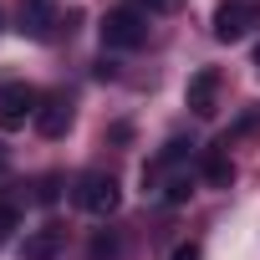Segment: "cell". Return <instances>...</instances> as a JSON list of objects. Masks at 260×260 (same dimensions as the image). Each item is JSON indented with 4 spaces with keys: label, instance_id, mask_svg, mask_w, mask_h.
<instances>
[{
    "label": "cell",
    "instance_id": "8",
    "mask_svg": "<svg viewBox=\"0 0 260 260\" xmlns=\"http://www.w3.org/2000/svg\"><path fill=\"white\" fill-rule=\"evenodd\" d=\"M36 133L41 138H61L67 127H72V102L67 97H41V107H36Z\"/></svg>",
    "mask_w": 260,
    "mask_h": 260
},
{
    "label": "cell",
    "instance_id": "5",
    "mask_svg": "<svg viewBox=\"0 0 260 260\" xmlns=\"http://www.w3.org/2000/svg\"><path fill=\"white\" fill-rule=\"evenodd\" d=\"M184 102H189L194 117H214V112H219V72H214V67H199V72L189 77Z\"/></svg>",
    "mask_w": 260,
    "mask_h": 260
},
{
    "label": "cell",
    "instance_id": "1",
    "mask_svg": "<svg viewBox=\"0 0 260 260\" xmlns=\"http://www.w3.org/2000/svg\"><path fill=\"white\" fill-rule=\"evenodd\" d=\"M97 31H102V46L107 51H133V46L148 41V16L138 6H122V11H107Z\"/></svg>",
    "mask_w": 260,
    "mask_h": 260
},
{
    "label": "cell",
    "instance_id": "4",
    "mask_svg": "<svg viewBox=\"0 0 260 260\" xmlns=\"http://www.w3.org/2000/svg\"><path fill=\"white\" fill-rule=\"evenodd\" d=\"M36 107H41V92L26 87V82H11L0 92V127H6V133L26 127V117H36Z\"/></svg>",
    "mask_w": 260,
    "mask_h": 260
},
{
    "label": "cell",
    "instance_id": "15",
    "mask_svg": "<svg viewBox=\"0 0 260 260\" xmlns=\"http://www.w3.org/2000/svg\"><path fill=\"white\" fill-rule=\"evenodd\" d=\"M169 260H199V245H179V250H174Z\"/></svg>",
    "mask_w": 260,
    "mask_h": 260
},
{
    "label": "cell",
    "instance_id": "11",
    "mask_svg": "<svg viewBox=\"0 0 260 260\" xmlns=\"http://www.w3.org/2000/svg\"><path fill=\"white\" fill-rule=\"evenodd\" d=\"M117 255H122L117 230H97V235H92V245H87V260H117Z\"/></svg>",
    "mask_w": 260,
    "mask_h": 260
},
{
    "label": "cell",
    "instance_id": "10",
    "mask_svg": "<svg viewBox=\"0 0 260 260\" xmlns=\"http://www.w3.org/2000/svg\"><path fill=\"white\" fill-rule=\"evenodd\" d=\"M158 164H164V158H158ZM164 169H174V164H164ZM189 194H194V174H189V169H174L169 184H164V199H169V204H184Z\"/></svg>",
    "mask_w": 260,
    "mask_h": 260
},
{
    "label": "cell",
    "instance_id": "3",
    "mask_svg": "<svg viewBox=\"0 0 260 260\" xmlns=\"http://www.w3.org/2000/svg\"><path fill=\"white\" fill-rule=\"evenodd\" d=\"M260 26V0H224L214 11V36L219 41H245Z\"/></svg>",
    "mask_w": 260,
    "mask_h": 260
},
{
    "label": "cell",
    "instance_id": "14",
    "mask_svg": "<svg viewBox=\"0 0 260 260\" xmlns=\"http://www.w3.org/2000/svg\"><path fill=\"white\" fill-rule=\"evenodd\" d=\"M138 6H143V11H153V16H174L184 0H138Z\"/></svg>",
    "mask_w": 260,
    "mask_h": 260
},
{
    "label": "cell",
    "instance_id": "6",
    "mask_svg": "<svg viewBox=\"0 0 260 260\" xmlns=\"http://www.w3.org/2000/svg\"><path fill=\"white\" fill-rule=\"evenodd\" d=\"M61 250H67V230L61 224H41V230H31L21 240V260H61Z\"/></svg>",
    "mask_w": 260,
    "mask_h": 260
},
{
    "label": "cell",
    "instance_id": "7",
    "mask_svg": "<svg viewBox=\"0 0 260 260\" xmlns=\"http://www.w3.org/2000/svg\"><path fill=\"white\" fill-rule=\"evenodd\" d=\"M56 26V0H21V36L46 41Z\"/></svg>",
    "mask_w": 260,
    "mask_h": 260
},
{
    "label": "cell",
    "instance_id": "12",
    "mask_svg": "<svg viewBox=\"0 0 260 260\" xmlns=\"http://www.w3.org/2000/svg\"><path fill=\"white\" fill-rule=\"evenodd\" d=\"M16 224H21V204H16V199H0V235L16 230Z\"/></svg>",
    "mask_w": 260,
    "mask_h": 260
},
{
    "label": "cell",
    "instance_id": "17",
    "mask_svg": "<svg viewBox=\"0 0 260 260\" xmlns=\"http://www.w3.org/2000/svg\"><path fill=\"white\" fill-rule=\"evenodd\" d=\"M255 67H260V46H255Z\"/></svg>",
    "mask_w": 260,
    "mask_h": 260
},
{
    "label": "cell",
    "instance_id": "2",
    "mask_svg": "<svg viewBox=\"0 0 260 260\" xmlns=\"http://www.w3.org/2000/svg\"><path fill=\"white\" fill-rule=\"evenodd\" d=\"M77 204H82L87 214H112V209L122 204V189H117V179H112V174L87 169V174L77 179Z\"/></svg>",
    "mask_w": 260,
    "mask_h": 260
},
{
    "label": "cell",
    "instance_id": "16",
    "mask_svg": "<svg viewBox=\"0 0 260 260\" xmlns=\"http://www.w3.org/2000/svg\"><path fill=\"white\" fill-rule=\"evenodd\" d=\"M0 174H6V153H0Z\"/></svg>",
    "mask_w": 260,
    "mask_h": 260
},
{
    "label": "cell",
    "instance_id": "13",
    "mask_svg": "<svg viewBox=\"0 0 260 260\" xmlns=\"http://www.w3.org/2000/svg\"><path fill=\"white\" fill-rule=\"evenodd\" d=\"M36 199H41V204H56V199H61V179H56V174H46V179H41V189H36Z\"/></svg>",
    "mask_w": 260,
    "mask_h": 260
},
{
    "label": "cell",
    "instance_id": "9",
    "mask_svg": "<svg viewBox=\"0 0 260 260\" xmlns=\"http://www.w3.org/2000/svg\"><path fill=\"white\" fill-rule=\"evenodd\" d=\"M204 184H214V189H230V184H235V164H230L219 148L204 158Z\"/></svg>",
    "mask_w": 260,
    "mask_h": 260
}]
</instances>
